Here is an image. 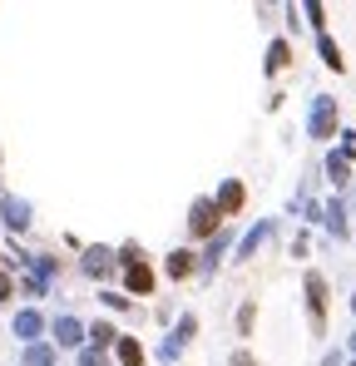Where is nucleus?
Segmentation results:
<instances>
[{
	"label": "nucleus",
	"instance_id": "obj_1",
	"mask_svg": "<svg viewBox=\"0 0 356 366\" xmlns=\"http://www.w3.org/2000/svg\"><path fill=\"white\" fill-rule=\"evenodd\" d=\"M307 302H312V327H327V282L322 273H307Z\"/></svg>",
	"mask_w": 356,
	"mask_h": 366
},
{
	"label": "nucleus",
	"instance_id": "obj_9",
	"mask_svg": "<svg viewBox=\"0 0 356 366\" xmlns=\"http://www.w3.org/2000/svg\"><path fill=\"white\" fill-rule=\"evenodd\" d=\"M129 292H153V273H149L144 263L129 268Z\"/></svg>",
	"mask_w": 356,
	"mask_h": 366
},
{
	"label": "nucleus",
	"instance_id": "obj_7",
	"mask_svg": "<svg viewBox=\"0 0 356 366\" xmlns=\"http://www.w3.org/2000/svg\"><path fill=\"white\" fill-rule=\"evenodd\" d=\"M40 327H45V322H40V312H20V317H15V337H25V342H30V337H40Z\"/></svg>",
	"mask_w": 356,
	"mask_h": 366
},
{
	"label": "nucleus",
	"instance_id": "obj_18",
	"mask_svg": "<svg viewBox=\"0 0 356 366\" xmlns=\"http://www.w3.org/2000/svg\"><path fill=\"white\" fill-rule=\"evenodd\" d=\"M233 366H257V362H252L247 352H237V357H233Z\"/></svg>",
	"mask_w": 356,
	"mask_h": 366
},
{
	"label": "nucleus",
	"instance_id": "obj_12",
	"mask_svg": "<svg viewBox=\"0 0 356 366\" xmlns=\"http://www.w3.org/2000/svg\"><path fill=\"white\" fill-rule=\"evenodd\" d=\"M237 203H242V188H237V183H228V188L218 193V208H223V213H233Z\"/></svg>",
	"mask_w": 356,
	"mask_h": 366
},
{
	"label": "nucleus",
	"instance_id": "obj_3",
	"mask_svg": "<svg viewBox=\"0 0 356 366\" xmlns=\"http://www.w3.org/2000/svg\"><path fill=\"white\" fill-rule=\"evenodd\" d=\"M80 337H85V327H80L75 317H60V322H55V342H60V347H80Z\"/></svg>",
	"mask_w": 356,
	"mask_h": 366
},
{
	"label": "nucleus",
	"instance_id": "obj_20",
	"mask_svg": "<svg viewBox=\"0 0 356 366\" xmlns=\"http://www.w3.org/2000/svg\"><path fill=\"white\" fill-rule=\"evenodd\" d=\"M356 154V134H347V159H352Z\"/></svg>",
	"mask_w": 356,
	"mask_h": 366
},
{
	"label": "nucleus",
	"instance_id": "obj_4",
	"mask_svg": "<svg viewBox=\"0 0 356 366\" xmlns=\"http://www.w3.org/2000/svg\"><path fill=\"white\" fill-rule=\"evenodd\" d=\"M109 268H114L109 248H90V253H85V273H90V277H104Z\"/></svg>",
	"mask_w": 356,
	"mask_h": 366
},
{
	"label": "nucleus",
	"instance_id": "obj_21",
	"mask_svg": "<svg viewBox=\"0 0 356 366\" xmlns=\"http://www.w3.org/2000/svg\"><path fill=\"white\" fill-rule=\"evenodd\" d=\"M352 352H356V337H352Z\"/></svg>",
	"mask_w": 356,
	"mask_h": 366
},
{
	"label": "nucleus",
	"instance_id": "obj_6",
	"mask_svg": "<svg viewBox=\"0 0 356 366\" xmlns=\"http://www.w3.org/2000/svg\"><path fill=\"white\" fill-rule=\"evenodd\" d=\"M213 228H218V208L213 203H198L193 208V233H213Z\"/></svg>",
	"mask_w": 356,
	"mask_h": 366
},
{
	"label": "nucleus",
	"instance_id": "obj_8",
	"mask_svg": "<svg viewBox=\"0 0 356 366\" xmlns=\"http://www.w3.org/2000/svg\"><path fill=\"white\" fill-rule=\"evenodd\" d=\"M114 347H119V362H124V366H139V362H144V347H139L134 337H119Z\"/></svg>",
	"mask_w": 356,
	"mask_h": 366
},
{
	"label": "nucleus",
	"instance_id": "obj_11",
	"mask_svg": "<svg viewBox=\"0 0 356 366\" xmlns=\"http://www.w3.org/2000/svg\"><path fill=\"white\" fill-rule=\"evenodd\" d=\"M90 337H95V347H99V352H104V347H114V342H119V332L109 327V322H99V327H95Z\"/></svg>",
	"mask_w": 356,
	"mask_h": 366
},
{
	"label": "nucleus",
	"instance_id": "obj_10",
	"mask_svg": "<svg viewBox=\"0 0 356 366\" xmlns=\"http://www.w3.org/2000/svg\"><path fill=\"white\" fill-rule=\"evenodd\" d=\"M322 60H327V65H332V70H342V65H347V60H342V50H337V40H332V35H322Z\"/></svg>",
	"mask_w": 356,
	"mask_h": 366
},
{
	"label": "nucleus",
	"instance_id": "obj_13",
	"mask_svg": "<svg viewBox=\"0 0 356 366\" xmlns=\"http://www.w3.org/2000/svg\"><path fill=\"white\" fill-rule=\"evenodd\" d=\"M25 366H55V352H50V347H30V352H25Z\"/></svg>",
	"mask_w": 356,
	"mask_h": 366
},
{
	"label": "nucleus",
	"instance_id": "obj_14",
	"mask_svg": "<svg viewBox=\"0 0 356 366\" xmlns=\"http://www.w3.org/2000/svg\"><path fill=\"white\" fill-rule=\"evenodd\" d=\"M327 174L337 183H347V174H352V169H347V154H332V159H327Z\"/></svg>",
	"mask_w": 356,
	"mask_h": 366
},
{
	"label": "nucleus",
	"instance_id": "obj_17",
	"mask_svg": "<svg viewBox=\"0 0 356 366\" xmlns=\"http://www.w3.org/2000/svg\"><path fill=\"white\" fill-rule=\"evenodd\" d=\"M80 366H109V362H104V352H85V357H80Z\"/></svg>",
	"mask_w": 356,
	"mask_h": 366
},
{
	"label": "nucleus",
	"instance_id": "obj_16",
	"mask_svg": "<svg viewBox=\"0 0 356 366\" xmlns=\"http://www.w3.org/2000/svg\"><path fill=\"white\" fill-rule=\"evenodd\" d=\"M282 65H287V45H282V40H277V45H272V50H267V70H282Z\"/></svg>",
	"mask_w": 356,
	"mask_h": 366
},
{
	"label": "nucleus",
	"instance_id": "obj_22",
	"mask_svg": "<svg viewBox=\"0 0 356 366\" xmlns=\"http://www.w3.org/2000/svg\"><path fill=\"white\" fill-rule=\"evenodd\" d=\"M352 312H356V297H352Z\"/></svg>",
	"mask_w": 356,
	"mask_h": 366
},
{
	"label": "nucleus",
	"instance_id": "obj_2",
	"mask_svg": "<svg viewBox=\"0 0 356 366\" xmlns=\"http://www.w3.org/2000/svg\"><path fill=\"white\" fill-rule=\"evenodd\" d=\"M332 129H337V99L322 94V99L312 104V139H327Z\"/></svg>",
	"mask_w": 356,
	"mask_h": 366
},
{
	"label": "nucleus",
	"instance_id": "obj_5",
	"mask_svg": "<svg viewBox=\"0 0 356 366\" xmlns=\"http://www.w3.org/2000/svg\"><path fill=\"white\" fill-rule=\"evenodd\" d=\"M0 213H5V223H10V228H25V223H30V203H20V198H5V203H0Z\"/></svg>",
	"mask_w": 356,
	"mask_h": 366
},
{
	"label": "nucleus",
	"instance_id": "obj_15",
	"mask_svg": "<svg viewBox=\"0 0 356 366\" xmlns=\"http://www.w3.org/2000/svg\"><path fill=\"white\" fill-rule=\"evenodd\" d=\"M168 273H173V277H188V273H193V258H188V253H173V258H168Z\"/></svg>",
	"mask_w": 356,
	"mask_h": 366
},
{
	"label": "nucleus",
	"instance_id": "obj_19",
	"mask_svg": "<svg viewBox=\"0 0 356 366\" xmlns=\"http://www.w3.org/2000/svg\"><path fill=\"white\" fill-rule=\"evenodd\" d=\"M0 297H10V277L0 273Z\"/></svg>",
	"mask_w": 356,
	"mask_h": 366
}]
</instances>
